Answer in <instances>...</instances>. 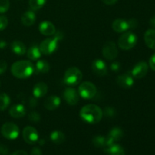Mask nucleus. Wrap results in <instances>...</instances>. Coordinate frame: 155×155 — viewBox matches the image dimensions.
<instances>
[{
  "instance_id": "obj_1",
  "label": "nucleus",
  "mask_w": 155,
  "mask_h": 155,
  "mask_svg": "<svg viewBox=\"0 0 155 155\" xmlns=\"http://www.w3.org/2000/svg\"><path fill=\"white\" fill-rule=\"evenodd\" d=\"M80 117L88 124H98L103 117V110L96 104H86L80 110Z\"/></svg>"
},
{
  "instance_id": "obj_2",
  "label": "nucleus",
  "mask_w": 155,
  "mask_h": 155,
  "mask_svg": "<svg viewBox=\"0 0 155 155\" xmlns=\"http://www.w3.org/2000/svg\"><path fill=\"white\" fill-rule=\"evenodd\" d=\"M11 72L18 79H27L34 73V64L30 61H18L12 65Z\"/></svg>"
},
{
  "instance_id": "obj_3",
  "label": "nucleus",
  "mask_w": 155,
  "mask_h": 155,
  "mask_svg": "<svg viewBox=\"0 0 155 155\" xmlns=\"http://www.w3.org/2000/svg\"><path fill=\"white\" fill-rule=\"evenodd\" d=\"M64 34L62 32L58 31L54 34L53 37L44 39L39 45V48L42 54L50 55L57 51L59 46V42L63 39Z\"/></svg>"
},
{
  "instance_id": "obj_4",
  "label": "nucleus",
  "mask_w": 155,
  "mask_h": 155,
  "mask_svg": "<svg viewBox=\"0 0 155 155\" xmlns=\"http://www.w3.org/2000/svg\"><path fill=\"white\" fill-rule=\"evenodd\" d=\"M82 79H83V73L76 67H71L68 68L65 71L64 76V83L71 86H75L80 84Z\"/></svg>"
},
{
  "instance_id": "obj_5",
  "label": "nucleus",
  "mask_w": 155,
  "mask_h": 155,
  "mask_svg": "<svg viewBox=\"0 0 155 155\" xmlns=\"http://www.w3.org/2000/svg\"><path fill=\"white\" fill-rule=\"evenodd\" d=\"M138 38L134 33L124 32L118 39L117 45L123 50H130L135 47Z\"/></svg>"
},
{
  "instance_id": "obj_6",
  "label": "nucleus",
  "mask_w": 155,
  "mask_h": 155,
  "mask_svg": "<svg viewBox=\"0 0 155 155\" xmlns=\"http://www.w3.org/2000/svg\"><path fill=\"white\" fill-rule=\"evenodd\" d=\"M79 95L84 99H92L96 95L97 88L92 82L85 81L81 83L78 88Z\"/></svg>"
},
{
  "instance_id": "obj_7",
  "label": "nucleus",
  "mask_w": 155,
  "mask_h": 155,
  "mask_svg": "<svg viewBox=\"0 0 155 155\" xmlns=\"http://www.w3.org/2000/svg\"><path fill=\"white\" fill-rule=\"evenodd\" d=\"M1 133L5 139L8 140H15L19 136L20 129L17 124L12 122H7L2 126Z\"/></svg>"
},
{
  "instance_id": "obj_8",
  "label": "nucleus",
  "mask_w": 155,
  "mask_h": 155,
  "mask_svg": "<svg viewBox=\"0 0 155 155\" xmlns=\"http://www.w3.org/2000/svg\"><path fill=\"white\" fill-rule=\"evenodd\" d=\"M102 54L107 61H113L117 57L118 48L116 44L112 41H107L102 47Z\"/></svg>"
},
{
  "instance_id": "obj_9",
  "label": "nucleus",
  "mask_w": 155,
  "mask_h": 155,
  "mask_svg": "<svg viewBox=\"0 0 155 155\" xmlns=\"http://www.w3.org/2000/svg\"><path fill=\"white\" fill-rule=\"evenodd\" d=\"M23 139L26 143L29 145H34L39 141V133L34 127L27 126L23 130Z\"/></svg>"
},
{
  "instance_id": "obj_10",
  "label": "nucleus",
  "mask_w": 155,
  "mask_h": 155,
  "mask_svg": "<svg viewBox=\"0 0 155 155\" xmlns=\"http://www.w3.org/2000/svg\"><path fill=\"white\" fill-rule=\"evenodd\" d=\"M124 136V133L123 130L120 127H114L110 130L107 136H106V146L116 144L117 142H120L123 139ZM104 147V148H105Z\"/></svg>"
},
{
  "instance_id": "obj_11",
  "label": "nucleus",
  "mask_w": 155,
  "mask_h": 155,
  "mask_svg": "<svg viewBox=\"0 0 155 155\" xmlns=\"http://www.w3.org/2000/svg\"><path fill=\"white\" fill-rule=\"evenodd\" d=\"M64 99L70 105H76L80 101V95L77 89L74 88H67L63 93Z\"/></svg>"
},
{
  "instance_id": "obj_12",
  "label": "nucleus",
  "mask_w": 155,
  "mask_h": 155,
  "mask_svg": "<svg viewBox=\"0 0 155 155\" xmlns=\"http://www.w3.org/2000/svg\"><path fill=\"white\" fill-rule=\"evenodd\" d=\"M148 71V64L145 61H140L136 64L132 69L131 75L135 79H142L146 76Z\"/></svg>"
},
{
  "instance_id": "obj_13",
  "label": "nucleus",
  "mask_w": 155,
  "mask_h": 155,
  "mask_svg": "<svg viewBox=\"0 0 155 155\" xmlns=\"http://www.w3.org/2000/svg\"><path fill=\"white\" fill-rule=\"evenodd\" d=\"M92 70L98 77H104L107 74V67L106 63L101 59H95L92 61Z\"/></svg>"
},
{
  "instance_id": "obj_14",
  "label": "nucleus",
  "mask_w": 155,
  "mask_h": 155,
  "mask_svg": "<svg viewBox=\"0 0 155 155\" xmlns=\"http://www.w3.org/2000/svg\"><path fill=\"white\" fill-rule=\"evenodd\" d=\"M116 81L118 86L124 89H130L134 84V78L130 73L118 76Z\"/></svg>"
},
{
  "instance_id": "obj_15",
  "label": "nucleus",
  "mask_w": 155,
  "mask_h": 155,
  "mask_svg": "<svg viewBox=\"0 0 155 155\" xmlns=\"http://www.w3.org/2000/svg\"><path fill=\"white\" fill-rule=\"evenodd\" d=\"M39 30L44 36H54L56 33L55 26L51 21H44L41 22L39 25Z\"/></svg>"
},
{
  "instance_id": "obj_16",
  "label": "nucleus",
  "mask_w": 155,
  "mask_h": 155,
  "mask_svg": "<svg viewBox=\"0 0 155 155\" xmlns=\"http://www.w3.org/2000/svg\"><path fill=\"white\" fill-rule=\"evenodd\" d=\"M111 27L114 31H115L116 33H124V32H127V30H130L129 21L127 20L121 19V18L114 21Z\"/></svg>"
},
{
  "instance_id": "obj_17",
  "label": "nucleus",
  "mask_w": 155,
  "mask_h": 155,
  "mask_svg": "<svg viewBox=\"0 0 155 155\" xmlns=\"http://www.w3.org/2000/svg\"><path fill=\"white\" fill-rule=\"evenodd\" d=\"M8 113L12 117L15 118V119H19V118L25 116L27 110L23 104H14L9 108Z\"/></svg>"
},
{
  "instance_id": "obj_18",
  "label": "nucleus",
  "mask_w": 155,
  "mask_h": 155,
  "mask_svg": "<svg viewBox=\"0 0 155 155\" xmlns=\"http://www.w3.org/2000/svg\"><path fill=\"white\" fill-rule=\"evenodd\" d=\"M44 107L48 110H54L61 104V98L57 95H50L44 101Z\"/></svg>"
},
{
  "instance_id": "obj_19",
  "label": "nucleus",
  "mask_w": 155,
  "mask_h": 155,
  "mask_svg": "<svg viewBox=\"0 0 155 155\" xmlns=\"http://www.w3.org/2000/svg\"><path fill=\"white\" fill-rule=\"evenodd\" d=\"M48 92V86L44 82H39L36 83L33 89V95L36 98L45 96Z\"/></svg>"
},
{
  "instance_id": "obj_20",
  "label": "nucleus",
  "mask_w": 155,
  "mask_h": 155,
  "mask_svg": "<svg viewBox=\"0 0 155 155\" xmlns=\"http://www.w3.org/2000/svg\"><path fill=\"white\" fill-rule=\"evenodd\" d=\"M36 16L34 11L28 10L24 12L21 16V23L26 27H30L36 22Z\"/></svg>"
},
{
  "instance_id": "obj_21",
  "label": "nucleus",
  "mask_w": 155,
  "mask_h": 155,
  "mask_svg": "<svg viewBox=\"0 0 155 155\" xmlns=\"http://www.w3.org/2000/svg\"><path fill=\"white\" fill-rule=\"evenodd\" d=\"M11 50L17 55L22 56L27 52V47L21 41L15 40L11 44Z\"/></svg>"
},
{
  "instance_id": "obj_22",
  "label": "nucleus",
  "mask_w": 155,
  "mask_h": 155,
  "mask_svg": "<svg viewBox=\"0 0 155 155\" xmlns=\"http://www.w3.org/2000/svg\"><path fill=\"white\" fill-rule=\"evenodd\" d=\"M144 39L148 48L155 50V29L147 30L144 35Z\"/></svg>"
},
{
  "instance_id": "obj_23",
  "label": "nucleus",
  "mask_w": 155,
  "mask_h": 155,
  "mask_svg": "<svg viewBox=\"0 0 155 155\" xmlns=\"http://www.w3.org/2000/svg\"><path fill=\"white\" fill-rule=\"evenodd\" d=\"M104 152L107 155H125V151L124 148L117 143L105 147Z\"/></svg>"
},
{
  "instance_id": "obj_24",
  "label": "nucleus",
  "mask_w": 155,
  "mask_h": 155,
  "mask_svg": "<svg viewBox=\"0 0 155 155\" xmlns=\"http://www.w3.org/2000/svg\"><path fill=\"white\" fill-rule=\"evenodd\" d=\"M50 71V65L45 60H38L34 66V73L36 74H46Z\"/></svg>"
},
{
  "instance_id": "obj_25",
  "label": "nucleus",
  "mask_w": 155,
  "mask_h": 155,
  "mask_svg": "<svg viewBox=\"0 0 155 155\" xmlns=\"http://www.w3.org/2000/svg\"><path fill=\"white\" fill-rule=\"evenodd\" d=\"M26 53H27V58L31 61H38L42 56L40 48L37 45H32Z\"/></svg>"
},
{
  "instance_id": "obj_26",
  "label": "nucleus",
  "mask_w": 155,
  "mask_h": 155,
  "mask_svg": "<svg viewBox=\"0 0 155 155\" xmlns=\"http://www.w3.org/2000/svg\"><path fill=\"white\" fill-rule=\"evenodd\" d=\"M50 139L53 143L56 144V145H61L65 142L66 137L63 132L60 131V130H54V131L51 132V133L50 134Z\"/></svg>"
},
{
  "instance_id": "obj_27",
  "label": "nucleus",
  "mask_w": 155,
  "mask_h": 155,
  "mask_svg": "<svg viewBox=\"0 0 155 155\" xmlns=\"http://www.w3.org/2000/svg\"><path fill=\"white\" fill-rule=\"evenodd\" d=\"M11 99L10 97L8 94L5 93H0V110H5L8 107L9 104H10Z\"/></svg>"
},
{
  "instance_id": "obj_28",
  "label": "nucleus",
  "mask_w": 155,
  "mask_h": 155,
  "mask_svg": "<svg viewBox=\"0 0 155 155\" xmlns=\"http://www.w3.org/2000/svg\"><path fill=\"white\" fill-rule=\"evenodd\" d=\"M47 0H29V5L33 11H38L45 5Z\"/></svg>"
},
{
  "instance_id": "obj_29",
  "label": "nucleus",
  "mask_w": 155,
  "mask_h": 155,
  "mask_svg": "<svg viewBox=\"0 0 155 155\" xmlns=\"http://www.w3.org/2000/svg\"><path fill=\"white\" fill-rule=\"evenodd\" d=\"M92 144L96 148H104L106 146V137L103 136H96L92 139Z\"/></svg>"
},
{
  "instance_id": "obj_30",
  "label": "nucleus",
  "mask_w": 155,
  "mask_h": 155,
  "mask_svg": "<svg viewBox=\"0 0 155 155\" xmlns=\"http://www.w3.org/2000/svg\"><path fill=\"white\" fill-rule=\"evenodd\" d=\"M9 8H10L9 0H0V13H5L8 11Z\"/></svg>"
},
{
  "instance_id": "obj_31",
  "label": "nucleus",
  "mask_w": 155,
  "mask_h": 155,
  "mask_svg": "<svg viewBox=\"0 0 155 155\" xmlns=\"http://www.w3.org/2000/svg\"><path fill=\"white\" fill-rule=\"evenodd\" d=\"M28 119L33 123H38L40 121L41 116L38 112L31 111L28 114Z\"/></svg>"
},
{
  "instance_id": "obj_32",
  "label": "nucleus",
  "mask_w": 155,
  "mask_h": 155,
  "mask_svg": "<svg viewBox=\"0 0 155 155\" xmlns=\"http://www.w3.org/2000/svg\"><path fill=\"white\" fill-rule=\"evenodd\" d=\"M117 111L115 110L114 107H106L104 108V111H103V115L106 117H113L116 115Z\"/></svg>"
},
{
  "instance_id": "obj_33",
  "label": "nucleus",
  "mask_w": 155,
  "mask_h": 155,
  "mask_svg": "<svg viewBox=\"0 0 155 155\" xmlns=\"http://www.w3.org/2000/svg\"><path fill=\"white\" fill-rule=\"evenodd\" d=\"M8 24V20L7 17L1 15L0 16V31L4 30L7 27Z\"/></svg>"
},
{
  "instance_id": "obj_34",
  "label": "nucleus",
  "mask_w": 155,
  "mask_h": 155,
  "mask_svg": "<svg viewBox=\"0 0 155 155\" xmlns=\"http://www.w3.org/2000/svg\"><path fill=\"white\" fill-rule=\"evenodd\" d=\"M120 63L118 61H114L110 64V70L114 72H118L120 70Z\"/></svg>"
},
{
  "instance_id": "obj_35",
  "label": "nucleus",
  "mask_w": 155,
  "mask_h": 155,
  "mask_svg": "<svg viewBox=\"0 0 155 155\" xmlns=\"http://www.w3.org/2000/svg\"><path fill=\"white\" fill-rule=\"evenodd\" d=\"M7 68L8 65L5 61L0 60V75L5 72L6 70H7Z\"/></svg>"
},
{
  "instance_id": "obj_36",
  "label": "nucleus",
  "mask_w": 155,
  "mask_h": 155,
  "mask_svg": "<svg viewBox=\"0 0 155 155\" xmlns=\"http://www.w3.org/2000/svg\"><path fill=\"white\" fill-rule=\"evenodd\" d=\"M129 24H130V30H134L138 26V21L136 19H134V18H132V19L128 20Z\"/></svg>"
},
{
  "instance_id": "obj_37",
  "label": "nucleus",
  "mask_w": 155,
  "mask_h": 155,
  "mask_svg": "<svg viewBox=\"0 0 155 155\" xmlns=\"http://www.w3.org/2000/svg\"><path fill=\"white\" fill-rule=\"evenodd\" d=\"M9 150L8 147L5 145H0V155H8Z\"/></svg>"
},
{
  "instance_id": "obj_38",
  "label": "nucleus",
  "mask_w": 155,
  "mask_h": 155,
  "mask_svg": "<svg viewBox=\"0 0 155 155\" xmlns=\"http://www.w3.org/2000/svg\"><path fill=\"white\" fill-rule=\"evenodd\" d=\"M30 155H42V152L40 148L38 147H34L30 151Z\"/></svg>"
},
{
  "instance_id": "obj_39",
  "label": "nucleus",
  "mask_w": 155,
  "mask_h": 155,
  "mask_svg": "<svg viewBox=\"0 0 155 155\" xmlns=\"http://www.w3.org/2000/svg\"><path fill=\"white\" fill-rule=\"evenodd\" d=\"M149 66L151 70L155 71V53L149 59Z\"/></svg>"
},
{
  "instance_id": "obj_40",
  "label": "nucleus",
  "mask_w": 155,
  "mask_h": 155,
  "mask_svg": "<svg viewBox=\"0 0 155 155\" xmlns=\"http://www.w3.org/2000/svg\"><path fill=\"white\" fill-rule=\"evenodd\" d=\"M101 2L107 5H113L117 2L118 0H101Z\"/></svg>"
},
{
  "instance_id": "obj_41",
  "label": "nucleus",
  "mask_w": 155,
  "mask_h": 155,
  "mask_svg": "<svg viewBox=\"0 0 155 155\" xmlns=\"http://www.w3.org/2000/svg\"><path fill=\"white\" fill-rule=\"evenodd\" d=\"M11 155H28L27 151H24V150H18V151H14Z\"/></svg>"
},
{
  "instance_id": "obj_42",
  "label": "nucleus",
  "mask_w": 155,
  "mask_h": 155,
  "mask_svg": "<svg viewBox=\"0 0 155 155\" xmlns=\"http://www.w3.org/2000/svg\"><path fill=\"white\" fill-rule=\"evenodd\" d=\"M36 104H37V101H36V98H35V97L33 96V98H30V106L31 107H34V106L36 105Z\"/></svg>"
},
{
  "instance_id": "obj_43",
  "label": "nucleus",
  "mask_w": 155,
  "mask_h": 155,
  "mask_svg": "<svg viewBox=\"0 0 155 155\" xmlns=\"http://www.w3.org/2000/svg\"><path fill=\"white\" fill-rule=\"evenodd\" d=\"M7 47V42L3 39H0V49H4Z\"/></svg>"
},
{
  "instance_id": "obj_44",
  "label": "nucleus",
  "mask_w": 155,
  "mask_h": 155,
  "mask_svg": "<svg viewBox=\"0 0 155 155\" xmlns=\"http://www.w3.org/2000/svg\"><path fill=\"white\" fill-rule=\"evenodd\" d=\"M149 24L151 25V27H153V28L155 29V15H154V16H153L152 18L150 19Z\"/></svg>"
},
{
  "instance_id": "obj_45",
  "label": "nucleus",
  "mask_w": 155,
  "mask_h": 155,
  "mask_svg": "<svg viewBox=\"0 0 155 155\" xmlns=\"http://www.w3.org/2000/svg\"><path fill=\"white\" fill-rule=\"evenodd\" d=\"M39 145H44V144H45V141H44V139H41V140H39Z\"/></svg>"
}]
</instances>
